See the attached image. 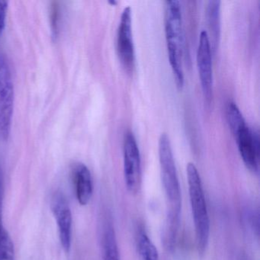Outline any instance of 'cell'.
<instances>
[{
    "mask_svg": "<svg viewBox=\"0 0 260 260\" xmlns=\"http://www.w3.org/2000/svg\"><path fill=\"white\" fill-rule=\"evenodd\" d=\"M51 208L57 221L62 248L65 252H69L72 244V212L63 193H54L51 199Z\"/></svg>",
    "mask_w": 260,
    "mask_h": 260,
    "instance_id": "9c48e42d",
    "label": "cell"
},
{
    "mask_svg": "<svg viewBox=\"0 0 260 260\" xmlns=\"http://www.w3.org/2000/svg\"><path fill=\"white\" fill-rule=\"evenodd\" d=\"M220 2L209 1L206 8L207 22L211 36V48L214 50L218 44L220 31Z\"/></svg>",
    "mask_w": 260,
    "mask_h": 260,
    "instance_id": "8fae6325",
    "label": "cell"
},
{
    "mask_svg": "<svg viewBox=\"0 0 260 260\" xmlns=\"http://www.w3.org/2000/svg\"><path fill=\"white\" fill-rule=\"evenodd\" d=\"M123 161L126 188L131 194H137L141 186V158L136 138L130 131L124 137Z\"/></svg>",
    "mask_w": 260,
    "mask_h": 260,
    "instance_id": "5b68a950",
    "label": "cell"
},
{
    "mask_svg": "<svg viewBox=\"0 0 260 260\" xmlns=\"http://www.w3.org/2000/svg\"><path fill=\"white\" fill-rule=\"evenodd\" d=\"M9 2L5 0H0V36L2 35L6 25L7 10H8Z\"/></svg>",
    "mask_w": 260,
    "mask_h": 260,
    "instance_id": "e0dca14e",
    "label": "cell"
},
{
    "mask_svg": "<svg viewBox=\"0 0 260 260\" xmlns=\"http://www.w3.org/2000/svg\"><path fill=\"white\" fill-rule=\"evenodd\" d=\"M226 115L228 124H229V127L233 135L242 127L246 125L243 114L241 113L236 103H233V102H230L228 103L226 106Z\"/></svg>",
    "mask_w": 260,
    "mask_h": 260,
    "instance_id": "5bb4252c",
    "label": "cell"
},
{
    "mask_svg": "<svg viewBox=\"0 0 260 260\" xmlns=\"http://www.w3.org/2000/svg\"><path fill=\"white\" fill-rule=\"evenodd\" d=\"M51 29L54 36H57V29H58L59 9L58 6L56 4H54L51 9Z\"/></svg>",
    "mask_w": 260,
    "mask_h": 260,
    "instance_id": "ac0fdd59",
    "label": "cell"
},
{
    "mask_svg": "<svg viewBox=\"0 0 260 260\" xmlns=\"http://www.w3.org/2000/svg\"><path fill=\"white\" fill-rule=\"evenodd\" d=\"M164 27L170 66L176 86L182 89L184 86L182 68L184 34L180 3L178 0H168L165 3Z\"/></svg>",
    "mask_w": 260,
    "mask_h": 260,
    "instance_id": "7a4b0ae2",
    "label": "cell"
},
{
    "mask_svg": "<svg viewBox=\"0 0 260 260\" xmlns=\"http://www.w3.org/2000/svg\"><path fill=\"white\" fill-rule=\"evenodd\" d=\"M186 174L190 205L196 232V245L199 255H203L206 252L209 243L211 229L205 191L200 174L197 167L192 162H189L187 165Z\"/></svg>",
    "mask_w": 260,
    "mask_h": 260,
    "instance_id": "3957f363",
    "label": "cell"
},
{
    "mask_svg": "<svg viewBox=\"0 0 260 260\" xmlns=\"http://www.w3.org/2000/svg\"><path fill=\"white\" fill-rule=\"evenodd\" d=\"M117 51L123 68L127 72L132 73L135 66V51L130 7H125L121 15L117 30Z\"/></svg>",
    "mask_w": 260,
    "mask_h": 260,
    "instance_id": "8992f818",
    "label": "cell"
},
{
    "mask_svg": "<svg viewBox=\"0 0 260 260\" xmlns=\"http://www.w3.org/2000/svg\"><path fill=\"white\" fill-rule=\"evenodd\" d=\"M245 166L257 173L259 164V135L257 129L245 125L234 135Z\"/></svg>",
    "mask_w": 260,
    "mask_h": 260,
    "instance_id": "ba28073f",
    "label": "cell"
},
{
    "mask_svg": "<svg viewBox=\"0 0 260 260\" xmlns=\"http://www.w3.org/2000/svg\"><path fill=\"white\" fill-rule=\"evenodd\" d=\"M161 180L167 202V218L164 226V246L172 250L176 244L182 209V194L170 138L161 134L158 142Z\"/></svg>",
    "mask_w": 260,
    "mask_h": 260,
    "instance_id": "6da1fadb",
    "label": "cell"
},
{
    "mask_svg": "<svg viewBox=\"0 0 260 260\" xmlns=\"http://www.w3.org/2000/svg\"><path fill=\"white\" fill-rule=\"evenodd\" d=\"M4 173H3L2 168L0 167V240L2 238L3 234H4L5 228L4 226V222H3V204H4Z\"/></svg>",
    "mask_w": 260,
    "mask_h": 260,
    "instance_id": "2e32d148",
    "label": "cell"
},
{
    "mask_svg": "<svg viewBox=\"0 0 260 260\" xmlns=\"http://www.w3.org/2000/svg\"><path fill=\"white\" fill-rule=\"evenodd\" d=\"M137 249L140 260H159V252L144 228L137 234Z\"/></svg>",
    "mask_w": 260,
    "mask_h": 260,
    "instance_id": "7c38bea8",
    "label": "cell"
},
{
    "mask_svg": "<svg viewBox=\"0 0 260 260\" xmlns=\"http://www.w3.org/2000/svg\"><path fill=\"white\" fill-rule=\"evenodd\" d=\"M103 260H120L116 234L112 224L105 228L103 238Z\"/></svg>",
    "mask_w": 260,
    "mask_h": 260,
    "instance_id": "4fadbf2b",
    "label": "cell"
},
{
    "mask_svg": "<svg viewBox=\"0 0 260 260\" xmlns=\"http://www.w3.org/2000/svg\"><path fill=\"white\" fill-rule=\"evenodd\" d=\"M72 173L77 201L80 205L85 206L90 202L93 193L92 175L89 168L82 162L74 166Z\"/></svg>",
    "mask_w": 260,
    "mask_h": 260,
    "instance_id": "30bf717a",
    "label": "cell"
},
{
    "mask_svg": "<svg viewBox=\"0 0 260 260\" xmlns=\"http://www.w3.org/2000/svg\"><path fill=\"white\" fill-rule=\"evenodd\" d=\"M211 45L208 34L202 30L199 36L196 60L201 86L205 102L210 104L213 95V70Z\"/></svg>",
    "mask_w": 260,
    "mask_h": 260,
    "instance_id": "52a82bcc",
    "label": "cell"
},
{
    "mask_svg": "<svg viewBox=\"0 0 260 260\" xmlns=\"http://www.w3.org/2000/svg\"><path fill=\"white\" fill-rule=\"evenodd\" d=\"M14 109V86L8 60L0 51V141H7L11 131Z\"/></svg>",
    "mask_w": 260,
    "mask_h": 260,
    "instance_id": "277c9868",
    "label": "cell"
},
{
    "mask_svg": "<svg viewBox=\"0 0 260 260\" xmlns=\"http://www.w3.org/2000/svg\"><path fill=\"white\" fill-rule=\"evenodd\" d=\"M14 244L8 231H4L0 240V260H14Z\"/></svg>",
    "mask_w": 260,
    "mask_h": 260,
    "instance_id": "9a60e30c",
    "label": "cell"
}]
</instances>
